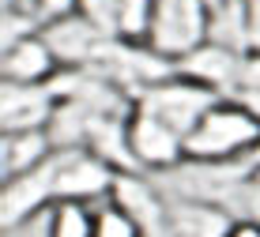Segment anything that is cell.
Listing matches in <instances>:
<instances>
[{
  "label": "cell",
  "instance_id": "18",
  "mask_svg": "<svg viewBox=\"0 0 260 237\" xmlns=\"http://www.w3.org/2000/svg\"><path fill=\"white\" fill-rule=\"evenodd\" d=\"M30 4H34V12H38L46 23L64 19V15H76L79 12V0H30Z\"/></svg>",
  "mask_w": 260,
  "mask_h": 237
},
{
  "label": "cell",
  "instance_id": "10",
  "mask_svg": "<svg viewBox=\"0 0 260 237\" xmlns=\"http://www.w3.org/2000/svg\"><path fill=\"white\" fill-rule=\"evenodd\" d=\"M238 218L222 204L174 196L166 207V233L162 237H230Z\"/></svg>",
  "mask_w": 260,
  "mask_h": 237
},
{
  "label": "cell",
  "instance_id": "7",
  "mask_svg": "<svg viewBox=\"0 0 260 237\" xmlns=\"http://www.w3.org/2000/svg\"><path fill=\"white\" fill-rule=\"evenodd\" d=\"M57 109L49 83H0V132H49Z\"/></svg>",
  "mask_w": 260,
  "mask_h": 237
},
{
  "label": "cell",
  "instance_id": "11",
  "mask_svg": "<svg viewBox=\"0 0 260 237\" xmlns=\"http://www.w3.org/2000/svg\"><path fill=\"white\" fill-rule=\"evenodd\" d=\"M0 53H4L0 57V79L4 83H34L38 87V83H53V76L60 72V60L53 57L49 42L42 34L23 38Z\"/></svg>",
  "mask_w": 260,
  "mask_h": 237
},
{
  "label": "cell",
  "instance_id": "12",
  "mask_svg": "<svg viewBox=\"0 0 260 237\" xmlns=\"http://www.w3.org/2000/svg\"><path fill=\"white\" fill-rule=\"evenodd\" d=\"M110 204H117L121 211H128L136 222L143 226V233H166V207L170 199H162V192H155L147 177L140 173H117V185L110 192Z\"/></svg>",
  "mask_w": 260,
  "mask_h": 237
},
{
  "label": "cell",
  "instance_id": "16",
  "mask_svg": "<svg viewBox=\"0 0 260 237\" xmlns=\"http://www.w3.org/2000/svg\"><path fill=\"white\" fill-rule=\"evenodd\" d=\"M94 237H147V233L117 204H102V207H94Z\"/></svg>",
  "mask_w": 260,
  "mask_h": 237
},
{
  "label": "cell",
  "instance_id": "8",
  "mask_svg": "<svg viewBox=\"0 0 260 237\" xmlns=\"http://www.w3.org/2000/svg\"><path fill=\"white\" fill-rule=\"evenodd\" d=\"M117 173L106 158H98L94 151L79 147V151H60V177H57V196L72 199V204H91L113 192ZM57 199V204H60Z\"/></svg>",
  "mask_w": 260,
  "mask_h": 237
},
{
  "label": "cell",
  "instance_id": "20",
  "mask_svg": "<svg viewBox=\"0 0 260 237\" xmlns=\"http://www.w3.org/2000/svg\"><path fill=\"white\" fill-rule=\"evenodd\" d=\"M208 8H222V4H230V0H204Z\"/></svg>",
  "mask_w": 260,
  "mask_h": 237
},
{
  "label": "cell",
  "instance_id": "1",
  "mask_svg": "<svg viewBox=\"0 0 260 237\" xmlns=\"http://www.w3.org/2000/svg\"><path fill=\"white\" fill-rule=\"evenodd\" d=\"M260 151V113L238 98H219L204 121L185 136V162L200 166H234Z\"/></svg>",
  "mask_w": 260,
  "mask_h": 237
},
{
  "label": "cell",
  "instance_id": "15",
  "mask_svg": "<svg viewBox=\"0 0 260 237\" xmlns=\"http://www.w3.org/2000/svg\"><path fill=\"white\" fill-rule=\"evenodd\" d=\"M151 15H155V0H121V23H117L121 42H132V45L147 42Z\"/></svg>",
  "mask_w": 260,
  "mask_h": 237
},
{
  "label": "cell",
  "instance_id": "4",
  "mask_svg": "<svg viewBox=\"0 0 260 237\" xmlns=\"http://www.w3.org/2000/svg\"><path fill=\"white\" fill-rule=\"evenodd\" d=\"M57 177H60V151L49 162H42L38 170L23 173L15 181H4L0 188V226L8 230H19L23 222H30L38 211H49L57 204Z\"/></svg>",
  "mask_w": 260,
  "mask_h": 237
},
{
  "label": "cell",
  "instance_id": "6",
  "mask_svg": "<svg viewBox=\"0 0 260 237\" xmlns=\"http://www.w3.org/2000/svg\"><path fill=\"white\" fill-rule=\"evenodd\" d=\"M245 57L249 53L226 49V45H200L196 53H189L185 60H177L174 72L192 83H200L204 90H211L215 98H238L241 90V72H245Z\"/></svg>",
  "mask_w": 260,
  "mask_h": 237
},
{
  "label": "cell",
  "instance_id": "13",
  "mask_svg": "<svg viewBox=\"0 0 260 237\" xmlns=\"http://www.w3.org/2000/svg\"><path fill=\"white\" fill-rule=\"evenodd\" d=\"M57 154L49 132H0V177L15 181Z\"/></svg>",
  "mask_w": 260,
  "mask_h": 237
},
{
  "label": "cell",
  "instance_id": "17",
  "mask_svg": "<svg viewBox=\"0 0 260 237\" xmlns=\"http://www.w3.org/2000/svg\"><path fill=\"white\" fill-rule=\"evenodd\" d=\"M238 102H245L253 113H260V53H249V57H245V72H241Z\"/></svg>",
  "mask_w": 260,
  "mask_h": 237
},
{
  "label": "cell",
  "instance_id": "5",
  "mask_svg": "<svg viewBox=\"0 0 260 237\" xmlns=\"http://www.w3.org/2000/svg\"><path fill=\"white\" fill-rule=\"evenodd\" d=\"M128 151L140 173L143 170L174 173L177 166H185V136H177L170 124H162L143 109H132L128 117Z\"/></svg>",
  "mask_w": 260,
  "mask_h": 237
},
{
  "label": "cell",
  "instance_id": "2",
  "mask_svg": "<svg viewBox=\"0 0 260 237\" xmlns=\"http://www.w3.org/2000/svg\"><path fill=\"white\" fill-rule=\"evenodd\" d=\"M211 38V8L204 0H155L147 30V49H155L162 60L177 64Z\"/></svg>",
  "mask_w": 260,
  "mask_h": 237
},
{
  "label": "cell",
  "instance_id": "3",
  "mask_svg": "<svg viewBox=\"0 0 260 237\" xmlns=\"http://www.w3.org/2000/svg\"><path fill=\"white\" fill-rule=\"evenodd\" d=\"M219 102V98L211 94V90H204L200 83H192V79L185 76H166L158 79V83H151L147 90H140L136 94V109L143 113L158 117L162 124H170L177 136H189L196 124L204 121V113Z\"/></svg>",
  "mask_w": 260,
  "mask_h": 237
},
{
  "label": "cell",
  "instance_id": "19",
  "mask_svg": "<svg viewBox=\"0 0 260 237\" xmlns=\"http://www.w3.org/2000/svg\"><path fill=\"white\" fill-rule=\"evenodd\" d=\"M230 237H260V218H238Z\"/></svg>",
  "mask_w": 260,
  "mask_h": 237
},
{
  "label": "cell",
  "instance_id": "14",
  "mask_svg": "<svg viewBox=\"0 0 260 237\" xmlns=\"http://www.w3.org/2000/svg\"><path fill=\"white\" fill-rule=\"evenodd\" d=\"M46 237H94V207L72 204V199L53 204Z\"/></svg>",
  "mask_w": 260,
  "mask_h": 237
},
{
  "label": "cell",
  "instance_id": "9",
  "mask_svg": "<svg viewBox=\"0 0 260 237\" xmlns=\"http://www.w3.org/2000/svg\"><path fill=\"white\" fill-rule=\"evenodd\" d=\"M42 38L49 42V49H53V57L60 60V68H91L98 60V53H102V45L110 42L91 19H83L79 12L46 23Z\"/></svg>",
  "mask_w": 260,
  "mask_h": 237
}]
</instances>
